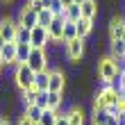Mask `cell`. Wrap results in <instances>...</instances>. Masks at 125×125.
<instances>
[{
  "label": "cell",
  "mask_w": 125,
  "mask_h": 125,
  "mask_svg": "<svg viewBox=\"0 0 125 125\" xmlns=\"http://www.w3.org/2000/svg\"><path fill=\"white\" fill-rule=\"evenodd\" d=\"M62 105H64V93L48 91V109H52V112H59Z\"/></svg>",
  "instance_id": "19"
},
{
  "label": "cell",
  "mask_w": 125,
  "mask_h": 125,
  "mask_svg": "<svg viewBox=\"0 0 125 125\" xmlns=\"http://www.w3.org/2000/svg\"><path fill=\"white\" fill-rule=\"evenodd\" d=\"M30 32H32V30L18 25V27H16V43H30Z\"/></svg>",
  "instance_id": "24"
},
{
  "label": "cell",
  "mask_w": 125,
  "mask_h": 125,
  "mask_svg": "<svg viewBox=\"0 0 125 125\" xmlns=\"http://www.w3.org/2000/svg\"><path fill=\"white\" fill-rule=\"evenodd\" d=\"M2 68H5V64H2V62H0V71H2Z\"/></svg>",
  "instance_id": "33"
},
{
  "label": "cell",
  "mask_w": 125,
  "mask_h": 125,
  "mask_svg": "<svg viewBox=\"0 0 125 125\" xmlns=\"http://www.w3.org/2000/svg\"><path fill=\"white\" fill-rule=\"evenodd\" d=\"M64 52H66V59L71 64H80L86 55V39H73L68 43H64Z\"/></svg>",
  "instance_id": "2"
},
{
  "label": "cell",
  "mask_w": 125,
  "mask_h": 125,
  "mask_svg": "<svg viewBox=\"0 0 125 125\" xmlns=\"http://www.w3.org/2000/svg\"><path fill=\"white\" fill-rule=\"evenodd\" d=\"M30 46L32 48H48L50 46V36H48V30L41 25H36L34 30L30 32Z\"/></svg>",
  "instance_id": "9"
},
{
  "label": "cell",
  "mask_w": 125,
  "mask_h": 125,
  "mask_svg": "<svg viewBox=\"0 0 125 125\" xmlns=\"http://www.w3.org/2000/svg\"><path fill=\"white\" fill-rule=\"evenodd\" d=\"M95 73H98V80H109V82H114V77L116 75H121L118 68H116V62H114V57H100L98 64H95Z\"/></svg>",
  "instance_id": "4"
},
{
  "label": "cell",
  "mask_w": 125,
  "mask_h": 125,
  "mask_svg": "<svg viewBox=\"0 0 125 125\" xmlns=\"http://www.w3.org/2000/svg\"><path fill=\"white\" fill-rule=\"evenodd\" d=\"M75 25H77V36H80V39H89V36H91V32H93V27H95V21L80 18Z\"/></svg>",
  "instance_id": "15"
},
{
  "label": "cell",
  "mask_w": 125,
  "mask_h": 125,
  "mask_svg": "<svg viewBox=\"0 0 125 125\" xmlns=\"http://www.w3.org/2000/svg\"><path fill=\"white\" fill-rule=\"evenodd\" d=\"M107 55L109 57H125V41L123 39H109V46H107Z\"/></svg>",
  "instance_id": "13"
},
{
  "label": "cell",
  "mask_w": 125,
  "mask_h": 125,
  "mask_svg": "<svg viewBox=\"0 0 125 125\" xmlns=\"http://www.w3.org/2000/svg\"><path fill=\"white\" fill-rule=\"evenodd\" d=\"M34 73H41V71H50V57H48V50L46 48H32L30 52V59L25 62Z\"/></svg>",
  "instance_id": "3"
},
{
  "label": "cell",
  "mask_w": 125,
  "mask_h": 125,
  "mask_svg": "<svg viewBox=\"0 0 125 125\" xmlns=\"http://www.w3.org/2000/svg\"><path fill=\"white\" fill-rule=\"evenodd\" d=\"M73 39H77V25L71 23V21H66L64 23V43H68Z\"/></svg>",
  "instance_id": "20"
},
{
  "label": "cell",
  "mask_w": 125,
  "mask_h": 125,
  "mask_svg": "<svg viewBox=\"0 0 125 125\" xmlns=\"http://www.w3.org/2000/svg\"><path fill=\"white\" fill-rule=\"evenodd\" d=\"M62 16H64V21H71V23H77V21L82 18V11H80V5H75V2H73V5H68V7L64 9V14H62Z\"/></svg>",
  "instance_id": "17"
},
{
  "label": "cell",
  "mask_w": 125,
  "mask_h": 125,
  "mask_svg": "<svg viewBox=\"0 0 125 125\" xmlns=\"http://www.w3.org/2000/svg\"><path fill=\"white\" fill-rule=\"evenodd\" d=\"M121 39H123V41H125V30H123V34H121Z\"/></svg>",
  "instance_id": "32"
},
{
  "label": "cell",
  "mask_w": 125,
  "mask_h": 125,
  "mask_svg": "<svg viewBox=\"0 0 125 125\" xmlns=\"http://www.w3.org/2000/svg\"><path fill=\"white\" fill-rule=\"evenodd\" d=\"M80 11H82V18H89L95 21L100 16V7H98V0H86V2L80 5Z\"/></svg>",
  "instance_id": "12"
},
{
  "label": "cell",
  "mask_w": 125,
  "mask_h": 125,
  "mask_svg": "<svg viewBox=\"0 0 125 125\" xmlns=\"http://www.w3.org/2000/svg\"><path fill=\"white\" fill-rule=\"evenodd\" d=\"M16 27H18V21L14 16H9V14L0 16V34L5 41H16Z\"/></svg>",
  "instance_id": "6"
},
{
  "label": "cell",
  "mask_w": 125,
  "mask_h": 125,
  "mask_svg": "<svg viewBox=\"0 0 125 125\" xmlns=\"http://www.w3.org/2000/svg\"><path fill=\"white\" fill-rule=\"evenodd\" d=\"M116 121H118V125H125V109L116 114Z\"/></svg>",
  "instance_id": "28"
},
{
  "label": "cell",
  "mask_w": 125,
  "mask_h": 125,
  "mask_svg": "<svg viewBox=\"0 0 125 125\" xmlns=\"http://www.w3.org/2000/svg\"><path fill=\"white\" fill-rule=\"evenodd\" d=\"M125 30V21L121 14H112L107 18V39H121V34Z\"/></svg>",
  "instance_id": "8"
},
{
  "label": "cell",
  "mask_w": 125,
  "mask_h": 125,
  "mask_svg": "<svg viewBox=\"0 0 125 125\" xmlns=\"http://www.w3.org/2000/svg\"><path fill=\"white\" fill-rule=\"evenodd\" d=\"M23 114H25V116H27V118H30L32 123H36V125H39V123H41V116H43V109H39L36 105H30V107H27Z\"/></svg>",
  "instance_id": "21"
},
{
  "label": "cell",
  "mask_w": 125,
  "mask_h": 125,
  "mask_svg": "<svg viewBox=\"0 0 125 125\" xmlns=\"http://www.w3.org/2000/svg\"><path fill=\"white\" fill-rule=\"evenodd\" d=\"M64 2V7H68V5H73V0H62Z\"/></svg>",
  "instance_id": "29"
},
{
  "label": "cell",
  "mask_w": 125,
  "mask_h": 125,
  "mask_svg": "<svg viewBox=\"0 0 125 125\" xmlns=\"http://www.w3.org/2000/svg\"><path fill=\"white\" fill-rule=\"evenodd\" d=\"M55 123H57V112H52V109H43V116H41L39 125H55Z\"/></svg>",
  "instance_id": "23"
},
{
  "label": "cell",
  "mask_w": 125,
  "mask_h": 125,
  "mask_svg": "<svg viewBox=\"0 0 125 125\" xmlns=\"http://www.w3.org/2000/svg\"><path fill=\"white\" fill-rule=\"evenodd\" d=\"M5 43H7V41L2 39V34H0V48H2V46H5Z\"/></svg>",
  "instance_id": "30"
},
{
  "label": "cell",
  "mask_w": 125,
  "mask_h": 125,
  "mask_svg": "<svg viewBox=\"0 0 125 125\" xmlns=\"http://www.w3.org/2000/svg\"><path fill=\"white\" fill-rule=\"evenodd\" d=\"M34 75H36V73L27 64H16V66H14V75H11L14 86H16L18 91H30L34 86Z\"/></svg>",
  "instance_id": "1"
},
{
  "label": "cell",
  "mask_w": 125,
  "mask_h": 125,
  "mask_svg": "<svg viewBox=\"0 0 125 125\" xmlns=\"http://www.w3.org/2000/svg\"><path fill=\"white\" fill-rule=\"evenodd\" d=\"M0 2H11V0H0Z\"/></svg>",
  "instance_id": "34"
},
{
  "label": "cell",
  "mask_w": 125,
  "mask_h": 125,
  "mask_svg": "<svg viewBox=\"0 0 125 125\" xmlns=\"http://www.w3.org/2000/svg\"><path fill=\"white\" fill-rule=\"evenodd\" d=\"M73 2H75V5H82V2H86V0H73Z\"/></svg>",
  "instance_id": "31"
},
{
  "label": "cell",
  "mask_w": 125,
  "mask_h": 125,
  "mask_svg": "<svg viewBox=\"0 0 125 125\" xmlns=\"http://www.w3.org/2000/svg\"><path fill=\"white\" fill-rule=\"evenodd\" d=\"M0 62L5 66H16V41H7L0 48Z\"/></svg>",
  "instance_id": "11"
},
{
  "label": "cell",
  "mask_w": 125,
  "mask_h": 125,
  "mask_svg": "<svg viewBox=\"0 0 125 125\" xmlns=\"http://www.w3.org/2000/svg\"><path fill=\"white\" fill-rule=\"evenodd\" d=\"M52 21H55V14L50 11L48 7H46V9H41V11H39V25H41V27H46V30H48V25L52 23Z\"/></svg>",
  "instance_id": "22"
},
{
  "label": "cell",
  "mask_w": 125,
  "mask_h": 125,
  "mask_svg": "<svg viewBox=\"0 0 125 125\" xmlns=\"http://www.w3.org/2000/svg\"><path fill=\"white\" fill-rule=\"evenodd\" d=\"M16 21H18V25L27 27V30H34V27L39 25V14L32 11L30 7H27V2H23V5H21V9H18Z\"/></svg>",
  "instance_id": "5"
},
{
  "label": "cell",
  "mask_w": 125,
  "mask_h": 125,
  "mask_svg": "<svg viewBox=\"0 0 125 125\" xmlns=\"http://www.w3.org/2000/svg\"><path fill=\"white\" fill-rule=\"evenodd\" d=\"M30 52H32L30 43H16V64H25L30 59Z\"/></svg>",
  "instance_id": "18"
},
{
  "label": "cell",
  "mask_w": 125,
  "mask_h": 125,
  "mask_svg": "<svg viewBox=\"0 0 125 125\" xmlns=\"http://www.w3.org/2000/svg\"><path fill=\"white\" fill-rule=\"evenodd\" d=\"M50 86V71H41L34 75V89L36 91H48Z\"/></svg>",
  "instance_id": "16"
},
{
  "label": "cell",
  "mask_w": 125,
  "mask_h": 125,
  "mask_svg": "<svg viewBox=\"0 0 125 125\" xmlns=\"http://www.w3.org/2000/svg\"><path fill=\"white\" fill-rule=\"evenodd\" d=\"M66 80H68V73H66V71H62V68H50V86H48V91L64 93L66 91Z\"/></svg>",
  "instance_id": "7"
},
{
  "label": "cell",
  "mask_w": 125,
  "mask_h": 125,
  "mask_svg": "<svg viewBox=\"0 0 125 125\" xmlns=\"http://www.w3.org/2000/svg\"><path fill=\"white\" fill-rule=\"evenodd\" d=\"M34 105L39 109H48V91H39L34 98Z\"/></svg>",
  "instance_id": "25"
},
{
  "label": "cell",
  "mask_w": 125,
  "mask_h": 125,
  "mask_svg": "<svg viewBox=\"0 0 125 125\" xmlns=\"http://www.w3.org/2000/svg\"><path fill=\"white\" fill-rule=\"evenodd\" d=\"M64 16H55V21L48 25V36L50 43H64Z\"/></svg>",
  "instance_id": "10"
},
{
  "label": "cell",
  "mask_w": 125,
  "mask_h": 125,
  "mask_svg": "<svg viewBox=\"0 0 125 125\" xmlns=\"http://www.w3.org/2000/svg\"><path fill=\"white\" fill-rule=\"evenodd\" d=\"M68 121H71V125H84V121H86L84 107L82 105H73L71 112H68Z\"/></svg>",
  "instance_id": "14"
},
{
  "label": "cell",
  "mask_w": 125,
  "mask_h": 125,
  "mask_svg": "<svg viewBox=\"0 0 125 125\" xmlns=\"http://www.w3.org/2000/svg\"><path fill=\"white\" fill-rule=\"evenodd\" d=\"M55 125H71V121H68V114L57 112V123H55Z\"/></svg>",
  "instance_id": "27"
},
{
  "label": "cell",
  "mask_w": 125,
  "mask_h": 125,
  "mask_svg": "<svg viewBox=\"0 0 125 125\" xmlns=\"http://www.w3.org/2000/svg\"><path fill=\"white\" fill-rule=\"evenodd\" d=\"M48 9L52 11L55 16H62L66 7H64V2H62V0H50V5H48Z\"/></svg>",
  "instance_id": "26"
}]
</instances>
